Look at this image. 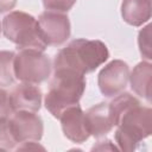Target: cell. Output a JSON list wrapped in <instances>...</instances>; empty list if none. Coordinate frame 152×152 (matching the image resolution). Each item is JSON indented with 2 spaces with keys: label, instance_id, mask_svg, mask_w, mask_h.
<instances>
[{
  "label": "cell",
  "instance_id": "cell-1",
  "mask_svg": "<svg viewBox=\"0 0 152 152\" xmlns=\"http://www.w3.org/2000/svg\"><path fill=\"white\" fill-rule=\"evenodd\" d=\"M109 57L107 45L99 39L77 38L61 49L53 59V69H70L86 76Z\"/></svg>",
  "mask_w": 152,
  "mask_h": 152
},
{
  "label": "cell",
  "instance_id": "cell-2",
  "mask_svg": "<svg viewBox=\"0 0 152 152\" xmlns=\"http://www.w3.org/2000/svg\"><path fill=\"white\" fill-rule=\"evenodd\" d=\"M86 86L84 75L70 69H55L44 97L45 108L53 118L58 119L66 108L80 103Z\"/></svg>",
  "mask_w": 152,
  "mask_h": 152
},
{
  "label": "cell",
  "instance_id": "cell-3",
  "mask_svg": "<svg viewBox=\"0 0 152 152\" xmlns=\"http://www.w3.org/2000/svg\"><path fill=\"white\" fill-rule=\"evenodd\" d=\"M114 139L120 151H134L152 133V109L141 102L127 108L118 118Z\"/></svg>",
  "mask_w": 152,
  "mask_h": 152
},
{
  "label": "cell",
  "instance_id": "cell-4",
  "mask_svg": "<svg viewBox=\"0 0 152 152\" xmlns=\"http://www.w3.org/2000/svg\"><path fill=\"white\" fill-rule=\"evenodd\" d=\"M1 30L4 36L18 49H37L45 51L48 48L43 42L37 19L23 11H11L1 21Z\"/></svg>",
  "mask_w": 152,
  "mask_h": 152
},
{
  "label": "cell",
  "instance_id": "cell-5",
  "mask_svg": "<svg viewBox=\"0 0 152 152\" xmlns=\"http://www.w3.org/2000/svg\"><path fill=\"white\" fill-rule=\"evenodd\" d=\"M51 61L44 51L37 49H19L14 55V77L24 83L39 84L51 74Z\"/></svg>",
  "mask_w": 152,
  "mask_h": 152
},
{
  "label": "cell",
  "instance_id": "cell-6",
  "mask_svg": "<svg viewBox=\"0 0 152 152\" xmlns=\"http://www.w3.org/2000/svg\"><path fill=\"white\" fill-rule=\"evenodd\" d=\"M37 21L40 37L46 46H59L69 39L71 25L65 13L46 10L39 14Z\"/></svg>",
  "mask_w": 152,
  "mask_h": 152
},
{
  "label": "cell",
  "instance_id": "cell-7",
  "mask_svg": "<svg viewBox=\"0 0 152 152\" xmlns=\"http://www.w3.org/2000/svg\"><path fill=\"white\" fill-rule=\"evenodd\" d=\"M8 125L18 145L25 141H40L44 133L43 120L34 112H12L8 116Z\"/></svg>",
  "mask_w": 152,
  "mask_h": 152
},
{
  "label": "cell",
  "instance_id": "cell-8",
  "mask_svg": "<svg viewBox=\"0 0 152 152\" xmlns=\"http://www.w3.org/2000/svg\"><path fill=\"white\" fill-rule=\"evenodd\" d=\"M129 66L122 59H113L107 63L97 75V86L106 97H114L127 87Z\"/></svg>",
  "mask_w": 152,
  "mask_h": 152
},
{
  "label": "cell",
  "instance_id": "cell-9",
  "mask_svg": "<svg viewBox=\"0 0 152 152\" xmlns=\"http://www.w3.org/2000/svg\"><path fill=\"white\" fill-rule=\"evenodd\" d=\"M61 127L65 138L76 144H82L89 139L90 133L88 131L84 112L80 104L66 108L58 118Z\"/></svg>",
  "mask_w": 152,
  "mask_h": 152
},
{
  "label": "cell",
  "instance_id": "cell-10",
  "mask_svg": "<svg viewBox=\"0 0 152 152\" xmlns=\"http://www.w3.org/2000/svg\"><path fill=\"white\" fill-rule=\"evenodd\" d=\"M43 94L37 84L21 82L10 93V106L12 112L28 110L37 113L42 107Z\"/></svg>",
  "mask_w": 152,
  "mask_h": 152
},
{
  "label": "cell",
  "instance_id": "cell-11",
  "mask_svg": "<svg viewBox=\"0 0 152 152\" xmlns=\"http://www.w3.org/2000/svg\"><path fill=\"white\" fill-rule=\"evenodd\" d=\"M84 118L90 135L95 138L104 137L114 128L108 102H100L88 108L84 112Z\"/></svg>",
  "mask_w": 152,
  "mask_h": 152
},
{
  "label": "cell",
  "instance_id": "cell-12",
  "mask_svg": "<svg viewBox=\"0 0 152 152\" xmlns=\"http://www.w3.org/2000/svg\"><path fill=\"white\" fill-rule=\"evenodd\" d=\"M151 0H122L121 17L131 26H142L151 19Z\"/></svg>",
  "mask_w": 152,
  "mask_h": 152
},
{
  "label": "cell",
  "instance_id": "cell-13",
  "mask_svg": "<svg viewBox=\"0 0 152 152\" xmlns=\"http://www.w3.org/2000/svg\"><path fill=\"white\" fill-rule=\"evenodd\" d=\"M151 77H152V64L150 61L139 62L132 71H129L128 82L131 83L132 90L147 102L151 101Z\"/></svg>",
  "mask_w": 152,
  "mask_h": 152
},
{
  "label": "cell",
  "instance_id": "cell-14",
  "mask_svg": "<svg viewBox=\"0 0 152 152\" xmlns=\"http://www.w3.org/2000/svg\"><path fill=\"white\" fill-rule=\"evenodd\" d=\"M15 52L8 50H0V87L5 88L12 86L15 77L13 71V59Z\"/></svg>",
  "mask_w": 152,
  "mask_h": 152
},
{
  "label": "cell",
  "instance_id": "cell-15",
  "mask_svg": "<svg viewBox=\"0 0 152 152\" xmlns=\"http://www.w3.org/2000/svg\"><path fill=\"white\" fill-rule=\"evenodd\" d=\"M17 142L12 135L8 125V116L0 118V151H11L17 147Z\"/></svg>",
  "mask_w": 152,
  "mask_h": 152
},
{
  "label": "cell",
  "instance_id": "cell-16",
  "mask_svg": "<svg viewBox=\"0 0 152 152\" xmlns=\"http://www.w3.org/2000/svg\"><path fill=\"white\" fill-rule=\"evenodd\" d=\"M138 46L145 61H151L152 52H151V25L150 24L140 30L138 34Z\"/></svg>",
  "mask_w": 152,
  "mask_h": 152
},
{
  "label": "cell",
  "instance_id": "cell-17",
  "mask_svg": "<svg viewBox=\"0 0 152 152\" xmlns=\"http://www.w3.org/2000/svg\"><path fill=\"white\" fill-rule=\"evenodd\" d=\"M43 6L48 11L66 13L76 4L77 0H42Z\"/></svg>",
  "mask_w": 152,
  "mask_h": 152
},
{
  "label": "cell",
  "instance_id": "cell-18",
  "mask_svg": "<svg viewBox=\"0 0 152 152\" xmlns=\"http://www.w3.org/2000/svg\"><path fill=\"white\" fill-rule=\"evenodd\" d=\"M12 113L10 106V93L0 87V118H7Z\"/></svg>",
  "mask_w": 152,
  "mask_h": 152
},
{
  "label": "cell",
  "instance_id": "cell-19",
  "mask_svg": "<svg viewBox=\"0 0 152 152\" xmlns=\"http://www.w3.org/2000/svg\"><path fill=\"white\" fill-rule=\"evenodd\" d=\"M94 150H99V151H103V150H119L118 146H115L110 140L104 139V140H100L96 142V145H94L91 147V151Z\"/></svg>",
  "mask_w": 152,
  "mask_h": 152
},
{
  "label": "cell",
  "instance_id": "cell-20",
  "mask_svg": "<svg viewBox=\"0 0 152 152\" xmlns=\"http://www.w3.org/2000/svg\"><path fill=\"white\" fill-rule=\"evenodd\" d=\"M14 150L15 151H19V150H45V147L40 146L38 144V141H25V142H20L19 145H17V147Z\"/></svg>",
  "mask_w": 152,
  "mask_h": 152
},
{
  "label": "cell",
  "instance_id": "cell-21",
  "mask_svg": "<svg viewBox=\"0 0 152 152\" xmlns=\"http://www.w3.org/2000/svg\"><path fill=\"white\" fill-rule=\"evenodd\" d=\"M17 1L18 0H0V13L11 12L15 7Z\"/></svg>",
  "mask_w": 152,
  "mask_h": 152
},
{
  "label": "cell",
  "instance_id": "cell-22",
  "mask_svg": "<svg viewBox=\"0 0 152 152\" xmlns=\"http://www.w3.org/2000/svg\"><path fill=\"white\" fill-rule=\"evenodd\" d=\"M1 31H2V30H1V23H0V33H1Z\"/></svg>",
  "mask_w": 152,
  "mask_h": 152
}]
</instances>
